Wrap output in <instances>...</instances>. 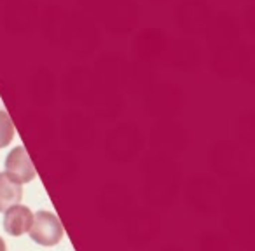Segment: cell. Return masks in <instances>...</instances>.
Returning a JSON list of instances; mask_svg holds the SVG:
<instances>
[{
  "instance_id": "cell-1",
  "label": "cell",
  "mask_w": 255,
  "mask_h": 251,
  "mask_svg": "<svg viewBox=\"0 0 255 251\" xmlns=\"http://www.w3.org/2000/svg\"><path fill=\"white\" fill-rule=\"evenodd\" d=\"M28 237L42 248L58 246L65 239V227L60 216L51 209H39L33 216Z\"/></svg>"
},
{
  "instance_id": "cell-2",
  "label": "cell",
  "mask_w": 255,
  "mask_h": 251,
  "mask_svg": "<svg viewBox=\"0 0 255 251\" xmlns=\"http://www.w3.org/2000/svg\"><path fill=\"white\" fill-rule=\"evenodd\" d=\"M4 171L9 174V178L19 185H28L37 178V167L33 161L30 159L28 150L25 145H16L9 150L4 161Z\"/></svg>"
},
{
  "instance_id": "cell-3",
  "label": "cell",
  "mask_w": 255,
  "mask_h": 251,
  "mask_svg": "<svg viewBox=\"0 0 255 251\" xmlns=\"http://www.w3.org/2000/svg\"><path fill=\"white\" fill-rule=\"evenodd\" d=\"M33 211L30 206L23 204H14L7 209L5 213H2V227H4V232L11 237H21L28 236L30 229H32L33 223Z\"/></svg>"
},
{
  "instance_id": "cell-4",
  "label": "cell",
  "mask_w": 255,
  "mask_h": 251,
  "mask_svg": "<svg viewBox=\"0 0 255 251\" xmlns=\"http://www.w3.org/2000/svg\"><path fill=\"white\" fill-rule=\"evenodd\" d=\"M19 202H23V185L9 178L5 171H0V213H5Z\"/></svg>"
},
{
  "instance_id": "cell-5",
  "label": "cell",
  "mask_w": 255,
  "mask_h": 251,
  "mask_svg": "<svg viewBox=\"0 0 255 251\" xmlns=\"http://www.w3.org/2000/svg\"><path fill=\"white\" fill-rule=\"evenodd\" d=\"M16 136V128L11 115L4 108H0V150L12 143Z\"/></svg>"
},
{
  "instance_id": "cell-6",
  "label": "cell",
  "mask_w": 255,
  "mask_h": 251,
  "mask_svg": "<svg viewBox=\"0 0 255 251\" xmlns=\"http://www.w3.org/2000/svg\"><path fill=\"white\" fill-rule=\"evenodd\" d=\"M0 251H7V243L2 236H0Z\"/></svg>"
}]
</instances>
